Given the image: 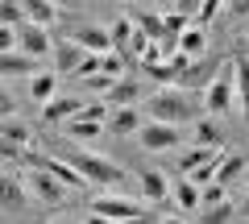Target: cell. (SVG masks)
I'll use <instances>...</instances> for the list:
<instances>
[{
  "mask_svg": "<svg viewBox=\"0 0 249 224\" xmlns=\"http://www.w3.org/2000/svg\"><path fill=\"white\" fill-rule=\"evenodd\" d=\"M150 121H158V125H175L183 129L187 121L196 125L199 121V104L191 91H178V87H162L150 96Z\"/></svg>",
  "mask_w": 249,
  "mask_h": 224,
  "instance_id": "cell-1",
  "label": "cell"
},
{
  "mask_svg": "<svg viewBox=\"0 0 249 224\" xmlns=\"http://www.w3.org/2000/svg\"><path fill=\"white\" fill-rule=\"evenodd\" d=\"M67 162H71V166H75V171H79L88 183H96V187H108V191H121V195H124V183H129L124 166H116V162L100 158V154H88V150H75Z\"/></svg>",
  "mask_w": 249,
  "mask_h": 224,
  "instance_id": "cell-2",
  "label": "cell"
},
{
  "mask_svg": "<svg viewBox=\"0 0 249 224\" xmlns=\"http://www.w3.org/2000/svg\"><path fill=\"white\" fill-rule=\"evenodd\" d=\"M232 104H237V67H232V58H224L216 79L204 91V112L208 117H229Z\"/></svg>",
  "mask_w": 249,
  "mask_h": 224,
  "instance_id": "cell-3",
  "label": "cell"
},
{
  "mask_svg": "<svg viewBox=\"0 0 249 224\" xmlns=\"http://www.w3.org/2000/svg\"><path fill=\"white\" fill-rule=\"evenodd\" d=\"M91 216H108L112 224H124L133 220V216H145L142 204H137L133 195H121V191H104V195L91 199Z\"/></svg>",
  "mask_w": 249,
  "mask_h": 224,
  "instance_id": "cell-4",
  "label": "cell"
},
{
  "mask_svg": "<svg viewBox=\"0 0 249 224\" xmlns=\"http://www.w3.org/2000/svg\"><path fill=\"white\" fill-rule=\"evenodd\" d=\"M137 141H142V150H150V154H166V150H178V145H183V129L145 121V129L137 133Z\"/></svg>",
  "mask_w": 249,
  "mask_h": 224,
  "instance_id": "cell-5",
  "label": "cell"
},
{
  "mask_svg": "<svg viewBox=\"0 0 249 224\" xmlns=\"http://www.w3.org/2000/svg\"><path fill=\"white\" fill-rule=\"evenodd\" d=\"M25 183H29V191H34L42 204H50V207L67 204V187H62L50 171H42V166H29V171H25Z\"/></svg>",
  "mask_w": 249,
  "mask_h": 224,
  "instance_id": "cell-6",
  "label": "cell"
},
{
  "mask_svg": "<svg viewBox=\"0 0 249 224\" xmlns=\"http://www.w3.org/2000/svg\"><path fill=\"white\" fill-rule=\"evenodd\" d=\"M29 183L25 179H17L13 174V166L4 171V183H0V207H4V216H21L25 212V204H29Z\"/></svg>",
  "mask_w": 249,
  "mask_h": 224,
  "instance_id": "cell-7",
  "label": "cell"
},
{
  "mask_svg": "<svg viewBox=\"0 0 249 224\" xmlns=\"http://www.w3.org/2000/svg\"><path fill=\"white\" fill-rule=\"evenodd\" d=\"M124 17L137 25V34H145L150 42H166V17H162V9H142V4H129L124 9Z\"/></svg>",
  "mask_w": 249,
  "mask_h": 224,
  "instance_id": "cell-8",
  "label": "cell"
},
{
  "mask_svg": "<svg viewBox=\"0 0 249 224\" xmlns=\"http://www.w3.org/2000/svg\"><path fill=\"white\" fill-rule=\"evenodd\" d=\"M71 42L83 46L88 54H116V50H112V34H108V25H91V21H83V25L71 29Z\"/></svg>",
  "mask_w": 249,
  "mask_h": 224,
  "instance_id": "cell-9",
  "label": "cell"
},
{
  "mask_svg": "<svg viewBox=\"0 0 249 224\" xmlns=\"http://www.w3.org/2000/svg\"><path fill=\"white\" fill-rule=\"evenodd\" d=\"M58 46L50 42V29L34 25V21H25L21 25V54H29V58H46V54H54Z\"/></svg>",
  "mask_w": 249,
  "mask_h": 224,
  "instance_id": "cell-10",
  "label": "cell"
},
{
  "mask_svg": "<svg viewBox=\"0 0 249 224\" xmlns=\"http://www.w3.org/2000/svg\"><path fill=\"white\" fill-rule=\"evenodd\" d=\"M37 75V58H29V54H0V79L4 83H17V79H34Z\"/></svg>",
  "mask_w": 249,
  "mask_h": 224,
  "instance_id": "cell-11",
  "label": "cell"
},
{
  "mask_svg": "<svg viewBox=\"0 0 249 224\" xmlns=\"http://www.w3.org/2000/svg\"><path fill=\"white\" fill-rule=\"evenodd\" d=\"M88 58H91V54L67 37V42H58V50H54V71H58V75H71V79H75V75L83 71V63H88Z\"/></svg>",
  "mask_w": 249,
  "mask_h": 224,
  "instance_id": "cell-12",
  "label": "cell"
},
{
  "mask_svg": "<svg viewBox=\"0 0 249 224\" xmlns=\"http://www.w3.org/2000/svg\"><path fill=\"white\" fill-rule=\"evenodd\" d=\"M25 96L34 100V104H42V108L50 104V100H58L62 96V91H58V71H37L34 79L25 83Z\"/></svg>",
  "mask_w": 249,
  "mask_h": 224,
  "instance_id": "cell-13",
  "label": "cell"
},
{
  "mask_svg": "<svg viewBox=\"0 0 249 224\" xmlns=\"http://www.w3.org/2000/svg\"><path fill=\"white\" fill-rule=\"evenodd\" d=\"M83 108H88V100H83V96H58V100H50V104L42 108V117L54 121V125H58V121H62V125H71Z\"/></svg>",
  "mask_w": 249,
  "mask_h": 224,
  "instance_id": "cell-14",
  "label": "cell"
},
{
  "mask_svg": "<svg viewBox=\"0 0 249 224\" xmlns=\"http://www.w3.org/2000/svg\"><path fill=\"white\" fill-rule=\"evenodd\" d=\"M137 183H142L145 204H162V199H166L170 191H175V183H170L162 171H142V174H137Z\"/></svg>",
  "mask_w": 249,
  "mask_h": 224,
  "instance_id": "cell-15",
  "label": "cell"
},
{
  "mask_svg": "<svg viewBox=\"0 0 249 224\" xmlns=\"http://www.w3.org/2000/svg\"><path fill=\"white\" fill-rule=\"evenodd\" d=\"M108 129H112L116 137H137L145 129V117L137 112V108H116L112 117H108Z\"/></svg>",
  "mask_w": 249,
  "mask_h": 224,
  "instance_id": "cell-16",
  "label": "cell"
},
{
  "mask_svg": "<svg viewBox=\"0 0 249 224\" xmlns=\"http://www.w3.org/2000/svg\"><path fill=\"white\" fill-rule=\"evenodd\" d=\"M245 171H249V158H245V154H229V150H224L220 162H216V183L229 187V183H237Z\"/></svg>",
  "mask_w": 249,
  "mask_h": 224,
  "instance_id": "cell-17",
  "label": "cell"
},
{
  "mask_svg": "<svg viewBox=\"0 0 249 224\" xmlns=\"http://www.w3.org/2000/svg\"><path fill=\"white\" fill-rule=\"evenodd\" d=\"M224 154V150H220ZM208 162H216V150H204V145H191V150H178V171L183 179H191L196 171H204Z\"/></svg>",
  "mask_w": 249,
  "mask_h": 224,
  "instance_id": "cell-18",
  "label": "cell"
},
{
  "mask_svg": "<svg viewBox=\"0 0 249 224\" xmlns=\"http://www.w3.org/2000/svg\"><path fill=\"white\" fill-rule=\"evenodd\" d=\"M216 71H220V67L204 63V58H199V63H191V67L183 71V79H178V91H187V87H204V91H208V83L216 79Z\"/></svg>",
  "mask_w": 249,
  "mask_h": 224,
  "instance_id": "cell-19",
  "label": "cell"
},
{
  "mask_svg": "<svg viewBox=\"0 0 249 224\" xmlns=\"http://www.w3.org/2000/svg\"><path fill=\"white\" fill-rule=\"evenodd\" d=\"M108 34H112V50L116 54H129V46H133V37H137V25L121 13V17L108 21Z\"/></svg>",
  "mask_w": 249,
  "mask_h": 224,
  "instance_id": "cell-20",
  "label": "cell"
},
{
  "mask_svg": "<svg viewBox=\"0 0 249 224\" xmlns=\"http://www.w3.org/2000/svg\"><path fill=\"white\" fill-rule=\"evenodd\" d=\"M137 100H142V83L137 79H116L112 91H108V104H116V108H137Z\"/></svg>",
  "mask_w": 249,
  "mask_h": 224,
  "instance_id": "cell-21",
  "label": "cell"
},
{
  "mask_svg": "<svg viewBox=\"0 0 249 224\" xmlns=\"http://www.w3.org/2000/svg\"><path fill=\"white\" fill-rule=\"evenodd\" d=\"M196 145H204V150H229V145H224V133L220 129H216V121L212 117H199L196 121Z\"/></svg>",
  "mask_w": 249,
  "mask_h": 224,
  "instance_id": "cell-22",
  "label": "cell"
},
{
  "mask_svg": "<svg viewBox=\"0 0 249 224\" xmlns=\"http://www.w3.org/2000/svg\"><path fill=\"white\" fill-rule=\"evenodd\" d=\"M178 50H183L191 63H199V58H204V50H208V29H204V25H191L183 37H178Z\"/></svg>",
  "mask_w": 249,
  "mask_h": 224,
  "instance_id": "cell-23",
  "label": "cell"
},
{
  "mask_svg": "<svg viewBox=\"0 0 249 224\" xmlns=\"http://www.w3.org/2000/svg\"><path fill=\"white\" fill-rule=\"evenodd\" d=\"M170 195H175L178 212H196V207L204 204V187H196V183H191V179H178V183H175V191H170Z\"/></svg>",
  "mask_w": 249,
  "mask_h": 224,
  "instance_id": "cell-24",
  "label": "cell"
},
{
  "mask_svg": "<svg viewBox=\"0 0 249 224\" xmlns=\"http://www.w3.org/2000/svg\"><path fill=\"white\" fill-rule=\"evenodd\" d=\"M232 67H237V104H241V117L249 121V58L232 54Z\"/></svg>",
  "mask_w": 249,
  "mask_h": 224,
  "instance_id": "cell-25",
  "label": "cell"
},
{
  "mask_svg": "<svg viewBox=\"0 0 249 224\" xmlns=\"http://www.w3.org/2000/svg\"><path fill=\"white\" fill-rule=\"evenodd\" d=\"M25 13H29V21H34V25H42V29H50L54 21L62 17L58 4H50V0H25Z\"/></svg>",
  "mask_w": 249,
  "mask_h": 224,
  "instance_id": "cell-26",
  "label": "cell"
},
{
  "mask_svg": "<svg viewBox=\"0 0 249 224\" xmlns=\"http://www.w3.org/2000/svg\"><path fill=\"white\" fill-rule=\"evenodd\" d=\"M108 125H100V121H83V117H75L71 125H67V133H71V141H83V145H91L100 133H104Z\"/></svg>",
  "mask_w": 249,
  "mask_h": 224,
  "instance_id": "cell-27",
  "label": "cell"
},
{
  "mask_svg": "<svg viewBox=\"0 0 249 224\" xmlns=\"http://www.w3.org/2000/svg\"><path fill=\"white\" fill-rule=\"evenodd\" d=\"M0 21L13 25V29H21L29 21V13H25V4H17V0H4V4H0Z\"/></svg>",
  "mask_w": 249,
  "mask_h": 224,
  "instance_id": "cell-28",
  "label": "cell"
},
{
  "mask_svg": "<svg viewBox=\"0 0 249 224\" xmlns=\"http://www.w3.org/2000/svg\"><path fill=\"white\" fill-rule=\"evenodd\" d=\"M232 216H237V204H220V207H204V220L199 224H232Z\"/></svg>",
  "mask_w": 249,
  "mask_h": 224,
  "instance_id": "cell-29",
  "label": "cell"
},
{
  "mask_svg": "<svg viewBox=\"0 0 249 224\" xmlns=\"http://www.w3.org/2000/svg\"><path fill=\"white\" fill-rule=\"evenodd\" d=\"M220 204H229V187H220V183L204 187V207H220Z\"/></svg>",
  "mask_w": 249,
  "mask_h": 224,
  "instance_id": "cell-30",
  "label": "cell"
},
{
  "mask_svg": "<svg viewBox=\"0 0 249 224\" xmlns=\"http://www.w3.org/2000/svg\"><path fill=\"white\" fill-rule=\"evenodd\" d=\"M216 13H224V4H220V0H204V4H199V17H196V25H204V29H208V21H212Z\"/></svg>",
  "mask_w": 249,
  "mask_h": 224,
  "instance_id": "cell-31",
  "label": "cell"
},
{
  "mask_svg": "<svg viewBox=\"0 0 249 224\" xmlns=\"http://www.w3.org/2000/svg\"><path fill=\"white\" fill-rule=\"evenodd\" d=\"M224 17H249V0H229L224 4Z\"/></svg>",
  "mask_w": 249,
  "mask_h": 224,
  "instance_id": "cell-32",
  "label": "cell"
},
{
  "mask_svg": "<svg viewBox=\"0 0 249 224\" xmlns=\"http://www.w3.org/2000/svg\"><path fill=\"white\" fill-rule=\"evenodd\" d=\"M83 224H112V220H108V216H91V212H88V220H83Z\"/></svg>",
  "mask_w": 249,
  "mask_h": 224,
  "instance_id": "cell-33",
  "label": "cell"
},
{
  "mask_svg": "<svg viewBox=\"0 0 249 224\" xmlns=\"http://www.w3.org/2000/svg\"><path fill=\"white\" fill-rule=\"evenodd\" d=\"M50 224H79V220H71V216H54Z\"/></svg>",
  "mask_w": 249,
  "mask_h": 224,
  "instance_id": "cell-34",
  "label": "cell"
},
{
  "mask_svg": "<svg viewBox=\"0 0 249 224\" xmlns=\"http://www.w3.org/2000/svg\"><path fill=\"white\" fill-rule=\"evenodd\" d=\"M124 224H150V216H133V220H124Z\"/></svg>",
  "mask_w": 249,
  "mask_h": 224,
  "instance_id": "cell-35",
  "label": "cell"
},
{
  "mask_svg": "<svg viewBox=\"0 0 249 224\" xmlns=\"http://www.w3.org/2000/svg\"><path fill=\"white\" fill-rule=\"evenodd\" d=\"M162 224H187V220H183V216H166V220H162Z\"/></svg>",
  "mask_w": 249,
  "mask_h": 224,
  "instance_id": "cell-36",
  "label": "cell"
},
{
  "mask_svg": "<svg viewBox=\"0 0 249 224\" xmlns=\"http://www.w3.org/2000/svg\"><path fill=\"white\" fill-rule=\"evenodd\" d=\"M241 212H245V216H249V195H245V204H241Z\"/></svg>",
  "mask_w": 249,
  "mask_h": 224,
  "instance_id": "cell-37",
  "label": "cell"
}]
</instances>
